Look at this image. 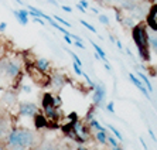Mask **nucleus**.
<instances>
[{
  "instance_id": "nucleus-1",
  "label": "nucleus",
  "mask_w": 157,
  "mask_h": 150,
  "mask_svg": "<svg viewBox=\"0 0 157 150\" xmlns=\"http://www.w3.org/2000/svg\"><path fill=\"white\" fill-rule=\"evenodd\" d=\"M132 37H133V41H135L136 47H137V51H139L140 58L143 61H149L150 60V54H149V34H147V30L144 24H135L132 27Z\"/></svg>"
},
{
  "instance_id": "nucleus-2",
  "label": "nucleus",
  "mask_w": 157,
  "mask_h": 150,
  "mask_svg": "<svg viewBox=\"0 0 157 150\" xmlns=\"http://www.w3.org/2000/svg\"><path fill=\"white\" fill-rule=\"evenodd\" d=\"M34 140H36V136L33 132H30L27 129H13L9 135L7 143L10 147H20L26 150L30 146H33Z\"/></svg>"
},
{
  "instance_id": "nucleus-3",
  "label": "nucleus",
  "mask_w": 157,
  "mask_h": 150,
  "mask_svg": "<svg viewBox=\"0 0 157 150\" xmlns=\"http://www.w3.org/2000/svg\"><path fill=\"white\" fill-rule=\"evenodd\" d=\"M106 89L103 87V84H95L94 88V94H92V102L95 106H102L103 101H105Z\"/></svg>"
},
{
  "instance_id": "nucleus-4",
  "label": "nucleus",
  "mask_w": 157,
  "mask_h": 150,
  "mask_svg": "<svg viewBox=\"0 0 157 150\" xmlns=\"http://www.w3.org/2000/svg\"><path fill=\"white\" fill-rule=\"evenodd\" d=\"M146 24L150 30L157 31V3L153 4L149 9V13H147V17H146Z\"/></svg>"
},
{
  "instance_id": "nucleus-5",
  "label": "nucleus",
  "mask_w": 157,
  "mask_h": 150,
  "mask_svg": "<svg viewBox=\"0 0 157 150\" xmlns=\"http://www.w3.org/2000/svg\"><path fill=\"white\" fill-rule=\"evenodd\" d=\"M37 113V106L36 103H31V102H23L20 103V115L21 116H27V117H31Z\"/></svg>"
},
{
  "instance_id": "nucleus-6",
  "label": "nucleus",
  "mask_w": 157,
  "mask_h": 150,
  "mask_svg": "<svg viewBox=\"0 0 157 150\" xmlns=\"http://www.w3.org/2000/svg\"><path fill=\"white\" fill-rule=\"evenodd\" d=\"M129 79L132 81V84L135 85V87H136V88H137V89H139V91H142V92H143V95L146 96L147 99H150L149 91H147V88H146V87H144V84H143V82H142V79H140L139 77H136L135 74H132V72H130V74H129Z\"/></svg>"
},
{
  "instance_id": "nucleus-7",
  "label": "nucleus",
  "mask_w": 157,
  "mask_h": 150,
  "mask_svg": "<svg viewBox=\"0 0 157 150\" xmlns=\"http://www.w3.org/2000/svg\"><path fill=\"white\" fill-rule=\"evenodd\" d=\"M74 130H75L77 136L82 137L84 140H86L88 135H89V128L84 126V125L81 123V122H74Z\"/></svg>"
},
{
  "instance_id": "nucleus-8",
  "label": "nucleus",
  "mask_w": 157,
  "mask_h": 150,
  "mask_svg": "<svg viewBox=\"0 0 157 150\" xmlns=\"http://www.w3.org/2000/svg\"><path fill=\"white\" fill-rule=\"evenodd\" d=\"M13 14L14 17L18 20V23L21 24V26H27V23H29V11L27 10H13Z\"/></svg>"
},
{
  "instance_id": "nucleus-9",
  "label": "nucleus",
  "mask_w": 157,
  "mask_h": 150,
  "mask_svg": "<svg viewBox=\"0 0 157 150\" xmlns=\"http://www.w3.org/2000/svg\"><path fill=\"white\" fill-rule=\"evenodd\" d=\"M43 109L48 110V109H55L54 106V96L51 94H44L43 96Z\"/></svg>"
},
{
  "instance_id": "nucleus-10",
  "label": "nucleus",
  "mask_w": 157,
  "mask_h": 150,
  "mask_svg": "<svg viewBox=\"0 0 157 150\" xmlns=\"http://www.w3.org/2000/svg\"><path fill=\"white\" fill-rule=\"evenodd\" d=\"M51 84H52V87H54L57 91H59V89L65 85V78L62 77L61 74H55L54 77L51 78Z\"/></svg>"
},
{
  "instance_id": "nucleus-11",
  "label": "nucleus",
  "mask_w": 157,
  "mask_h": 150,
  "mask_svg": "<svg viewBox=\"0 0 157 150\" xmlns=\"http://www.w3.org/2000/svg\"><path fill=\"white\" fill-rule=\"evenodd\" d=\"M36 65L38 70H41L43 72H47L48 68H50V61L47 58H38L36 61Z\"/></svg>"
},
{
  "instance_id": "nucleus-12",
  "label": "nucleus",
  "mask_w": 157,
  "mask_h": 150,
  "mask_svg": "<svg viewBox=\"0 0 157 150\" xmlns=\"http://www.w3.org/2000/svg\"><path fill=\"white\" fill-rule=\"evenodd\" d=\"M136 75L140 78V79L143 81V84H144V87H147V91L149 92H153V87H151V84H150V81H149V78L144 75V74L142 72V71H136Z\"/></svg>"
},
{
  "instance_id": "nucleus-13",
  "label": "nucleus",
  "mask_w": 157,
  "mask_h": 150,
  "mask_svg": "<svg viewBox=\"0 0 157 150\" xmlns=\"http://www.w3.org/2000/svg\"><path fill=\"white\" fill-rule=\"evenodd\" d=\"M91 44H92V47L95 48V52H98V54H99V57H101V60H102L103 62H108V58H106V54H105V51H103L102 48L99 47L98 44H95L94 41H91Z\"/></svg>"
},
{
  "instance_id": "nucleus-14",
  "label": "nucleus",
  "mask_w": 157,
  "mask_h": 150,
  "mask_svg": "<svg viewBox=\"0 0 157 150\" xmlns=\"http://www.w3.org/2000/svg\"><path fill=\"white\" fill-rule=\"evenodd\" d=\"M96 140H98V143H101V144H106L108 143V136H106V132H102V130H98L95 135Z\"/></svg>"
},
{
  "instance_id": "nucleus-15",
  "label": "nucleus",
  "mask_w": 157,
  "mask_h": 150,
  "mask_svg": "<svg viewBox=\"0 0 157 150\" xmlns=\"http://www.w3.org/2000/svg\"><path fill=\"white\" fill-rule=\"evenodd\" d=\"M47 121H45V116H41V115H37L36 116V126L38 129L40 128H45L47 126Z\"/></svg>"
},
{
  "instance_id": "nucleus-16",
  "label": "nucleus",
  "mask_w": 157,
  "mask_h": 150,
  "mask_svg": "<svg viewBox=\"0 0 157 150\" xmlns=\"http://www.w3.org/2000/svg\"><path fill=\"white\" fill-rule=\"evenodd\" d=\"M89 128H91V129H96V130H102V132H106V128H103L102 125L99 123L98 121H95V119L89 121Z\"/></svg>"
},
{
  "instance_id": "nucleus-17",
  "label": "nucleus",
  "mask_w": 157,
  "mask_h": 150,
  "mask_svg": "<svg viewBox=\"0 0 157 150\" xmlns=\"http://www.w3.org/2000/svg\"><path fill=\"white\" fill-rule=\"evenodd\" d=\"M16 94H11V92H7L6 95L3 96V101L4 102H7V105H13L16 102Z\"/></svg>"
},
{
  "instance_id": "nucleus-18",
  "label": "nucleus",
  "mask_w": 157,
  "mask_h": 150,
  "mask_svg": "<svg viewBox=\"0 0 157 150\" xmlns=\"http://www.w3.org/2000/svg\"><path fill=\"white\" fill-rule=\"evenodd\" d=\"M149 45H150V48H151V50L157 54V36L156 34L149 36Z\"/></svg>"
},
{
  "instance_id": "nucleus-19",
  "label": "nucleus",
  "mask_w": 157,
  "mask_h": 150,
  "mask_svg": "<svg viewBox=\"0 0 157 150\" xmlns=\"http://www.w3.org/2000/svg\"><path fill=\"white\" fill-rule=\"evenodd\" d=\"M108 128H109L110 130H112V133H113V136H115V137H116L117 140H119V142H123V140H124V139H123V136H122V133L119 132V130H117V129L115 128V126H112V125H108Z\"/></svg>"
},
{
  "instance_id": "nucleus-20",
  "label": "nucleus",
  "mask_w": 157,
  "mask_h": 150,
  "mask_svg": "<svg viewBox=\"0 0 157 150\" xmlns=\"http://www.w3.org/2000/svg\"><path fill=\"white\" fill-rule=\"evenodd\" d=\"M108 143H109L112 147H115V146H119V140L115 137L113 135H110V136H108Z\"/></svg>"
},
{
  "instance_id": "nucleus-21",
  "label": "nucleus",
  "mask_w": 157,
  "mask_h": 150,
  "mask_svg": "<svg viewBox=\"0 0 157 150\" xmlns=\"http://www.w3.org/2000/svg\"><path fill=\"white\" fill-rule=\"evenodd\" d=\"M99 21L102 23V24H105V26H109V17L105 14H99Z\"/></svg>"
},
{
  "instance_id": "nucleus-22",
  "label": "nucleus",
  "mask_w": 157,
  "mask_h": 150,
  "mask_svg": "<svg viewBox=\"0 0 157 150\" xmlns=\"http://www.w3.org/2000/svg\"><path fill=\"white\" fill-rule=\"evenodd\" d=\"M81 24H82V26H85L88 30H89V31H92V33H96V29H95V27L91 26V24H89V23H86L85 20H81Z\"/></svg>"
},
{
  "instance_id": "nucleus-23",
  "label": "nucleus",
  "mask_w": 157,
  "mask_h": 150,
  "mask_svg": "<svg viewBox=\"0 0 157 150\" xmlns=\"http://www.w3.org/2000/svg\"><path fill=\"white\" fill-rule=\"evenodd\" d=\"M54 20H55V21H59L61 24H64V26H67V27H71V23H68L67 20H64V18L58 17V16H54Z\"/></svg>"
},
{
  "instance_id": "nucleus-24",
  "label": "nucleus",
  "mask_w": 157,
  "mask_h": 150,
  "mask_svg": "<svg viewBox=\"0 0 157 150\" xmlns=\"http://www.w3.org/2000/svg\"><path fill=\"white\" fill-rule=\"evenodd\" d=\"M70 54H71V57H72V58H74V61H75V64H78V65H79V67H82V61H81V60H79V57H78V55L75 54V52H72V51H70Z\"/></svg>"
},
{
  "instance_id": "nucleus-25",
  "label": "nucleus",
  "mask_w": 157,
  "mask_h": 150,
  "mask_svg": "<svg viewBox=\"0 0 157 150\" xmlns=\"http://www.w3.org/2000/svg\"><path fill=\"white\" fill-rule=\"evenodd\" d=\"M105 109L108 110V112H110V113H115V103L113 102H109L108 105L105 106Z\"/></svg>"
},
{
  "instance_id": "nucleus-26",
  "label": "nucleus",
  "mask_w": 157,
  "mask_h": 150,
  "mask_svg": "<svg viewBox=\"0 0 157 150\" xmlns=\"http://www.w3.org/2000/svg\"><path fill=\"white\" fill-rule=\"evenodd\" d=\"M74 71H75L77 75H82V74H84V71L81 70V67L78 65V64H75V62H74Z\"/></svg>"
},
{
  "instance_id": "nucleus-27",
  "label": "nucleus",
  "mask_w": 157,
  "mask_h": 150,
  "mask_svg": "<svg viewBox=\"0 0 157 150\" xmlns=\"http://www.w3.org/2000/svg\"><path fill=\"white\" fill-rule=\"evenodd\" d=\"M147 132H149V135L151 136V139H153V142H157V137H156V135H154V132L151 130V128H147Z\"/></svg>"
},
{
  "instance_id": "nucleus-28",
  "label": "nucleus",
  "mask_w": 157,
  "mask_h": 150,
  "mask_svg": "<svg viewBox=\"0 0 157 150\" xmlns=\"http://www.w3.org/2000/svg\"><path fill=\"white\" fill-rule=\"evenodd\" d=\"M74 44L77 45V47H79L81 50H85V45L82 44V43H81V41H78V40H75V43H74Z\"/></svg>"
},
{
  "instance_id": "nucleus-29",
  "label": "nucleus",
  "mask_w": 157,
  "mask_h": 150,
  "mask_svg": "<svg viewBox=\"0 0 157 150\" xmlns=\"http://www.w3.org/2000/svg\"><path fill=\"white\" fill-rule=\"evenodd\" d=\"M115 44L117 45V48H119V51H123V45H122V43L119 40H116V43H115Z\"/></svg>"
},
{
  "instance_id": "nucleus-30",
  "label": "nucleus",
  "mask_w": 157,
  "mask_h": 150,
  "mask_svg": "<svg viewBox=\"0 0 157 150\" xmlns=\"http://www.w3.org/2000/svg\"><path fill=\"white\" fill-rule=\"evenodd\" d=\"M92 119H94V112L91 110V112H89V113L86 115V121L89 122V121H92Z\"/></svg>"
},
{
  "instance_id": "nucleus-31",
  "label": "nucleus",
  "mask_w": 157,
  "mask_h": 150,
  "mask_svg": "<svg viewBox=\"0 0 157 150\" xmlns=\"http://www.w3.org/2000/svg\"><path fill=\"white\" fill-rule=\"evenodd\" d=\"M79 4H81V6H82V7H85V9H86L88 6H89V4H88V2H86V0H81V2H79Z\"/></svg>"
},
{
  "instance_id": "nucleus-32",
  "label": "nucleus",
  "mask_w": 157,
  "mask_h": 150,
  "mask_svg": "<svg viewBox=\"0 0 157 150\" xmlns=\"http://www.w3.org/2000/svg\"><path fill=\"white\" fill-rule=\"evenodd\" d=\"M140 143H142V146H143V149H144V150H149V149H147V144H146V142H144V139H142V137H140Z\"/></svg>"
},
{
  "instance_id": "nucleus-33",
  "label": "nucleus",
  "mask_w": 157,
  "mask_h": 150,
  "mask_svg": "<svg viewBox=\"0 0 157 150\" xmlns=\"http://www.w3.org/2000/svg\"><path fill=\"white\" fill-rule=\"evenodd\" d=\"M6 27H7V24H6V23H0V31H2V33L6 30Z\"/></svg>"
},
{
  "instance_id": "nucleus-34",
  "label": "nucleus",
  "mask_w": 157,
  "mask_h": 150,
  "mask_svg": "<svg viewBox=\"0 0 157 150\" xmlns=\"http://www.w3.org/2000/svg\"><path fill=\"white\" fill-rule=\"evenodd\" d=\"M103 64H105V68H106V70L109 71V72H112V67H110L109 62H103Z\"/></svg>"
},
{
  "instance_id": "nucleus-35",
  "label": "nucleus",
  "mask_w": 157,
  "mask_h": 150,
  "mask_svg": "<svg viewBox=\"0 0 157 150\" xmlns=\"http://www.w3.org/2000/svg\"><path fill=\"white\" fill-rule=\"evenodd\" d=\"M62 10L67 11V13H71V11H72V10H71L70 6H62Z\"/></svg>"
},
{
  "instance_id": "nucleus-36",
  "label": "nucleus",
  "mask_w": 157,
  "mask_h": 150,
  "mask_svg": "<svg viewBox=\"0 0 157 150\" xmlns=\"http://www.w3.org/2000/svg\"><path fill=\"white\" fill-rule=\"evenodd\" d=\"M77 9H78V10H79V11H82V13H85V11H86V10H85V7H82V6H81L79 3L77 4Z\"/></svg>"
},
{
  "instance_id": "nucleus-37",
  "label": "nucleus",
  "mask_w": 157,
  "mask_h": 150,
  "mask_svg": "<svg viewBox=\"0 0 157 150\" xmlns=\"http://www.w3.org/2000/svg\"><path fill=\"white\" fill-rule=\"evenodd\" d=\"M23 91H24V92H31V88H30V87H27V85H24V87H23Z\"/></svg>"
},
{
  "instance_id": "nucleus-38",
  "label": "nucleus",
  "mask_w": 157,
  "mask_h": 150,
  "mask_svg": "<svg viewBox=\"0 0 157 150\" xmlns=\"http://www.w3.org/2000/svg\"><path fill=\"white\" fill-rule=\"evenodd\" d=\"M43 150H57V149H55V147H52V146H45Z\"/></svg>"
},
{
  "instance_id": "nucleus-39",
  "label": "nucleus",
  "mask_w": 157,
  "mask_h": 150,
  "mask_svg": "<svg viewBox=\"0 0 157 150\" xmlns=\"http://www.w3.org/2000/svg\"><path fill=\"white\" fill-rule=\"evenodd\" d=\"M109 40H110V43H116V38L113 36H109Z\"/></svg>"
},
{
  "instance_id": "nucleus-40",
  "label": "nucleus",
  "mask_w": 157,
  "mask_h": 150,
  "mask_svg": "<svg viewBox=\"0 0 157 150\" xmlns=\"http://www.w3.org/2000/svg\"><path fill=\"white\" fill-rule=\"evenodd\" d=\"M110 150H124V149H122L121 146H115V147H112Z\"/></svg>"
},
{
  "instance_id": "nucleus-41",
  "label": "nucleus",
  "mask_w": 157,
  "mask_h": 150,
  "mask_svg": "<svg viewBox=\"0 0 157 150\" xmlns=\"http://www.w3.org/2000/svg\"><path fill=\"white\" fill-rule=\"evenodd\" d=\"M0 136H3V129L0 128Z\"/></svg>"
},
{
  "instance_id": "nucleus-42",
  "label": "nucleus",
  "mask_w": 157,
  "mask_h": 150,
  "mask_svg": "<svg viewBox=\"0 0 157 150\" xmlns=\"http://www.w3.org/2000/svg\"><path fill=\"white\" fill-rule=\"evenodd\" d=\"M78 150H88V149H85V147H78Z\"/></svg>"
},
{
  "instance_id": "nucleus-43",
  "label": "nucleus",
  "mask_w": 157,
  "mask_h": 150,
  "mask_svg": "<svg viewBox=\"0 0 157 150\" xmlns=\"http://www.w3.org/2000/svg\"><path fill=\"white\" fill-rule=\"evenodd\" d=\"M16 2H17L18 4H23V2H21V0H16Z\"/></svg>"
},
{
  "instance_id": "nucleus-44",
  "label": "nucleus",
  "mask_w": 157,
  "mask_h": 150,
  "mask_svg": "<svg viewBox=\"0 0 157 150\" xmlns=\"http://www.w3.org/2000/svg\"><path fill=\"white\" fill-rule=\"evenodd\" d=\"M103 2H108V3H110V2H115V0H103Z\"/></svg>"
},
{
  "instance_id": "nucleus-45",
  "label": "nucleus",
  "mask_w": 157,
  "mask_h": 150,
  "mask_svg": "<svg viewBox=\"0 0 157 150\" xmlns=\"http://www.w3.org/2000/svg\"><path fill=\"white\" fill-rule=\"evenodd\" d=\"M0 150H4V147H3V146H2V144H0Z\"/></svg>"
},
{
  "instance_id": "nucleus-46",
  "label": "nucleus",
  "mask_w": 157,
  "mask_h": 150,
  "mask_svg": "<svg viewBox=\"0 0 157 150\" xmlns=\"http://www.w3.org/2000/svg\"><path fill=\"white\" fill-rule=\"evenodd\" d=\"M117 2H119V3H121V2H123V0H117Z\"/></svg>"
},
{
  "instance_id": "nucleus-47",
  "label": "nucleus",
  "mask_w": 157,
  "mask_h": 150,
  "mask_svg": "<svg viewBox=\"0 0 157 150\" xmlns=\"http://www.w3.org/2000/svg\"><path fill=\"white\" fill-rule=\"evenodd\" d=\"M31 150H40V149H31Z\"/></svg>"
}]
</instances>
